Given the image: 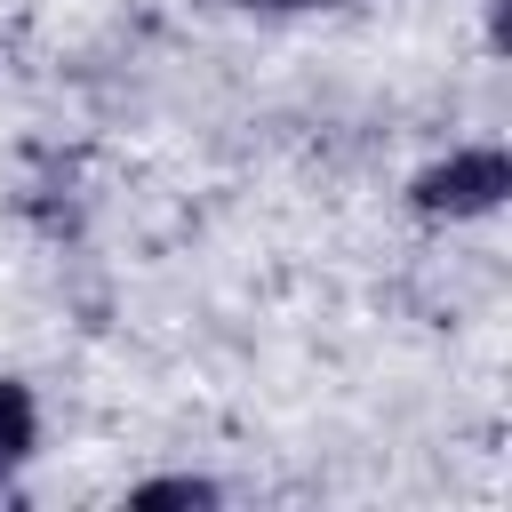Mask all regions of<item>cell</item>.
I'll list each match as a JSON object with an SVG mask.
<instances>
[{
    "instance_id": "1",
    "label": "cell",
    "mask_w": 512,
    "mask_h": 512,
    "mask_svg": "<svg viewBox=\"0 0 512 512\" xmlns=\"http://www.w3.org/2000/svg\"><path fill=\"white\" fill-rule=\"evenodd\" d=\"M512 200V152L504 144H456L448 160L408 176V208L432 224H480Z\"/></svg>"
},
{
    "instance_id": "2",
    "label": "cell",
    "mask_w": 512,
    "mask_h": 512,
    "mask_svg": "<svg viewBox=\"0 0 512 512\" xmlns=\"http://www.w3.org/2000/svg\"><path fill=\"white\" fill-rule=\"evenodd\" d=\"M32 448H40V400L24 376H0V488L32 464Z\"/></svg>"
},
{
    "instance_id": "3",
    "label": "cell",
    "mask_w": 512,
    "mask_h": 512,
    "mask_svg": "<svg viewBox=\"0 0 512 512\" xmlns=\"http://www.w3.org/2000/svg\"><path fill=\"white\" fill-rule=\"evenodd\" d=\"M200 504H224V488L208 472H160V480L128 488V512H200Z\"/></svg>"
},
{
    "instance_id": "4",
    "label": "cell",
    "mask_w": 512,
    "mask_h": 512,
    "mask_svg": "<svg viewBox=\"0 0 512 512\" xmlns=\"http://www.w3.org/2000/svg\"><path fill=\"white\" fill-rule=\"evenodd\" d=\"M240 8H272V16H304V8H344V0H240Z\"/></svg>"
}]
</instances>
